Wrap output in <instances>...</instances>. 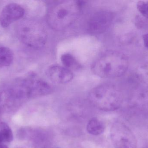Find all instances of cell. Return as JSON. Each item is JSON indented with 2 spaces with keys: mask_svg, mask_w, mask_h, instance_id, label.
<instances>
[{
  "mask_svg": "<svg viewBox=\"0 0 148 148\" xmlns=\"http://www.w3.org/2000/svg\"><path fill=\"white\" fill-rule=\"evenodd\" d=\"M144 17H141L138 16L136 18L135 24L136 26L139 28H146L148 25V23L147 21V19H144Z\"/></svg>",
  "mask_w": 148,
  "mask_h": 148,
  "instance_id": "9a60e30c",
  "label": "cell"
},
{
  "mask_svg": "<svg viewBox=\"0 0 148 148\" xmlns=\"http://www.w3.org/2000/svg\"><path fill=\"white\" fill-rule=\"evenodd\" d=\"M143 40L144 46L148 49V33L143 35Z\"/></svg>",
  "mask_w": 148,
  "mask_h": 148,
  "instance_id": "2e32d148",
  "label": "cell"
},
{
  "mask_svg": "<svg viewBox=\"0 0 148 148\" xmlns=\"http://www.w3.org/2000/svg\"><path fill=\"white\" fill-rule=\"evenodd\" d=\"M137 9L143 17L148 19V1H140L136 4Z\"/></svg>",
  "mask_w": 148,
  "mask_h": 148,
  "instance_id": "5bb4252c",
  "label": "cell"
},
{
  "mask_svg": "<svg viewBox=\"0 0 148 148\" xmlns=\"http://www.w3.org/2000/svg\"><path fill=\"white\" fill-rule=\"evenodd\" d=\"M47 75L52 81L60 84L70 82L73 78L71 70L64 66L53 65L48 70Z\"/></svg>",
  "mask_w": 148,
  "mask_h": 148,
  "instance_id": "ba28073f",
  "label": "cell"
},
{
  "mask_svg": "<svg viewBox=\"0 0 148 148\" xmlns=\"http://www.w3.org/2000/svg\"><path fill=\"white\" fill-rule=\"evenodd\" d=\"M0 148H8V147L6 145L1 143V144H0Z\"/></svg>",
  "mask_w": 148,
  "mask_h": 148,
  "instance_id": "e0dca14e",
  "label": "cell"
},
{
  "mask_svg": "<svg viewBox=\"0 0 148 148\" xmlns=\"http://www.w3.org/2000/svg\"><path fill=\"white\" fill-rule=\"evenodd\" d=\"M25 83L29 96L46 95L51 93L52 89L46 82L34 76L25 78Z\"/></svg>",
  "mask_w": 148,
  "mask_h": 148,
  "instance_id": "52a82bcc",
  "label": "cell"
},
{
  "mask_svg": "<svg viewBox=\"0 0 148 148\" xmlns=\"http://www.w3.org/2000/svg\"><path fill=\"white\" fill-rule=\"evenodd\" d=\"M1 142L0 141V144H1Z\"/></svg>",
  "mask_w": 148,
  "mask_h": 148,
  "instance_id": "ac0fdd59",
  "label": "cell"
},
{
  "mask_svg": "<svg viewBox=\"0 0 148 148\" xmlns=\"http://www.w3.org/2000/svg\"><path fill=\"white\" fill-rule=\"evenodd\" d=\"M13 132L9 126L4 122L0 123V141L9 142L13 140Z\"/></svg>",
  "mask_w": 148,
  "mask_h": 148,
  "instance_id": "7c38bea8",
  "label": "cell"
},
{
  "mask_svg": "<svg viewBox=\"0 0 148 148\" xmlns=\"http://www.w3.org/2000/svg\"><path fill=\"white\" fill-rule=\"evenodd\" d=\"M122 129L118 136L119 148H136V140L131 131L125 126H123Z\"/></svg>",
  "mask_w": 148,
  "mask_h": 148,
  "instance_id": "9c48e42d",
  "label": "cell"
},
{
  "mask_svg": "<svg viewBox=\"0 0 148 148\" xmlns=\"http://www.w3.org/2000/svg\"><path fill=\"white\" fill-rule=\"evenodd\" d=\"M128 66L124 55L116 52H109L100 56L92 65L93 73L101 78H114L122 75Z\"/></svg>",
  "mask_w": 148,
  "mask_h": 148,
  "instance_id": "7a4b0ae2",
  "label": "cell"
},
{
  "mask_svg": "<svg viewBox=\"0 0 148 148\" xmlns=\"http://www.w3.org/2000/svg\"><path fill=\"white\" fill-rule=\"evenodd\" d=\"M24 8L16 3L6 5L0 14V24L3 28H7L12 23L21 19L24 14Z\"/></svg>",
  "mask_w": 148,
  "mask_h": 148,
  "instance_id": "8992f818",
  "label": "cell"
},
{
  "mask_svg": "<svg viewBox=\"0 0 148 148\" xmlns=\"http://www.w3.org/2000/svg\"><path fill=\"white\" fill-rule=\"evenodd\" d=\"M13 51L5 47H0V68H4L11 65L14 60Z\"/></svg>",
  "mask_w": 148,
  "mask_h": 148,
  "instance_id": "8fae6325",
  "label": "cell"
},
{
  "mask_svg": "<svg viewBox=\"0 0 148 148\" xmlns=\"http://www.w3.org/2000/svg\"><path fill=\"white\" fill-rule=\"evenodd\" d=\"M105 128L104 124L101 121L97 118H93L88 123L87 130L90 134L98 136L103 133Z\"/></svg>",
  "mask_w": 148,
  "mask_h": 148,
  "instance_id": "30bf717a",
  "label": "cell"
},
{
  "mask_svg": "<svg viewBox=\"0 0 148 148\" xmlns=\"http://www.w3.org/2000/svg\"></svg>",
  "mask_w": 148,
  "mask_h": 148,
  "instance_id": "d6986e66",
  "label": "cell"
},
{
  "mask_svg": "<svg viewBox=\"0 0 148 148\" xmlns=\"http://www.w3.org/2000/svg\"><path fill=\"white\" fill-rule=\"evenodd\" d=\"M114 89L107 85H101L94 88L90 91V100L99 108L104 110H112L117 109Z\"/></svg>",
  "mask_w": 148,
  "mask_h": 148,
  "instance_id": "277c9868",
  "label": "cell"
},
{
  "mask_svg": "<svg viewBox=\"0 0 148 148\" xmlns=\"http://www.w3.org/2000/svg\"><path fill=\"white\" fill-rule=\"evenodd\" d=\"M82 5L76 1H64L52 6L48 12L47 22L54 30L60 31L72 25L79 16Z\"/></svg>",
  "mask_w": 148,
  "mask_h": 148,
  "instance_id": "6da1fadb",
  "label": "cell"
},
{
  "mask_svg": "<svg viewBox=\"0 0 148 148\" xmlns=\"http://www.w3.org/2000/svg\"><path fill=\"white\" fill-rule=\"evenodd\" d=\"M114 16L108 10H100L91 17L88 23V29L91 34H99L105 32L109 28Z\"/></svg>",
  "mask_w": 148,
  "mask_h": 148,
  "instance_id": "5b68a950",
  "label": "cell"
},
{
  "mask_svg": "<svg viewBox=\"0 0 148 148\" xmlns=\"http://www.w3.org/2000/svg\"><path fill=\"white\" fill-rule=\"evenodd\" d=\"M61 61L64 67L69 69L75 65L76 62L73 56L70 54H63L61 57Z\"/></svg>",
  "mask_w": 148,
  "mask_h": 148,
  "instance_id": "4fadbf2b",
  "label": "cell"
},
{
  "mask_svg": "<svg viewBox=\"0 0 148 148\" xmlns=\"http://www.w3.org/2000/svg\"><path fill=\"white\" fill-rule=\"evenodd\" d=\"M21 36L26 45L34 49H40L46 44L47 38V31L39 22L29 20L21 28Z\"/></svg>",
  "mask_w": 148,
  "mask_h": 148,
  "instance_id": "3957f363",
  "label": "cell"
}]
</instances>
